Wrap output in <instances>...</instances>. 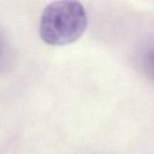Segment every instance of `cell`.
I'll list each match as a JSON object with an SVG mask.
<instances>
[{"mask_svg": "<svg viewBox=\"0 0 154 154\" xmlns=\"http://www.w3.org/2000/svg\"><path fill=\"white\" fill-rule=\"evenodd\" d=\"M87 26V12L79 2L56 1L42 13L40 35L47 44L62 46L79 39Z\"/></svg>", "mask_w": 154, "mask_h": 154, "instance_id": "6da1fadb", "label": "cell"}, {"mask_svg": "<svg viewBox=\"0 0 154 154\" xmlns=\"http://www.w3.org/2000/svg\"><path fill=\"white\" fill-rule=\"evenodd\" d=\"M143 66L148 77L154 79V46L145 51L143 58Z\"/></svg>", "mask_w": 154, "mask_h": 154, "instance_id": "7a4b0ae2", "label": "cell"}, {"mask_svg": "<svg viewBox=\"0 0 154 154\" xmlns=\"http://www.w3.org/2000/svg\"><path fill=\"white\" fill-rule=\"evenodd\" d=\"M0 55H1V43H0Z\"/></svg>", "mask_w": 154, "mask_h": 154, "instance_id": "3957f363", "label": "cell"}]
</instances>
